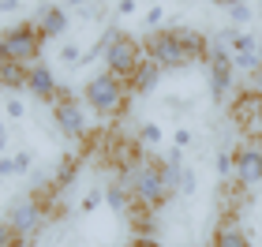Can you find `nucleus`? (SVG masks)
Segmentation results:
<instances>
[{"mask_svg": "<svg viewBox=\"0 0 262 247\" xmlns=\"http://www.w3.org/2000/svg\"><path fill=\"white\" fill-rule=\"evenodd\" d=\"M206 49H210V38L195 27H169L154 30L146 41H142V53H146V60H154L161 68V72H180L184 64L191 60H206Z\"/></svg>", "mask_w": 262, "mask_h": 247, "instance_id": "nucleus-1", "label": "nucleus"}, {"mask_svg": "<svg viewBox=\"0 0 262 247\" xmlns=\"http://www.w3.org/2000/svg\"><path fill=\"white\" fill-rule=\"evenodd\" d=\"M127 82L116 79L113 72H98L86 79V86H82V101H86V109L94 116H101V120H113V116H120L127 109Z\"/></svg>", "mask_w": 262, "mask_h": 247, "instance_id": "nucleus-2", "label": "nucleus"}, {"mask_svg": "<svg viewBox=\"0 0 262 247\" xmlns=\"http://www.w3.org/2000/svg\"><path fill=\"white\" fill-rule=\"evenodd\" d=\"M127 187H131V195H135V203H139L142 210H161V206L176 195L172 187L165 184V176H161V169H158V158L142 161Z\"/></svg>", "mask_w": 262, "mask_h": 247, "instance_id": "nucleus-3", "label": "nucleus"}, {"mask_svg": "<svg viewBox=\"0 0 262 247\" xmlns=\"http://www.w3.org/2000/svg\"><path fill=\"white\" fill-rule=\"evenodd\" d=\"M41 34L34 30V23H15V27L0 30V60H15V64H38L41 56Z\"/></svg>", "mask_w": 262, "mask_h": 247, "instance_id": "nucleus-4", "label": "nucleus"}, {"mask_svg": "<svg viewBox=\"0 0 262 247\" xmlns=\"http://www.w3.org/2000/svg\"><path fill=\"white\" fill-rule=\"evenodd\" d=\"M105 72H113L116 79H131L135 75V68L146 60V53H142V45L131 38V34H124V30H109V45H105Z\"/></svg>", "mask_w": 262, "mask_h": 247, "instance_id": "nucleus-5", "label": "nucleus"}, {"mask_svg": "<svg viewBox=\"0 0 262 247\" xmlns=\"http://www.w3.org/2000/svg\"><path fill=\"white\" fill-rule=\"evenodd\" d=\"M206 79H210V98L225 105L232 94V82H236V68H232V53L221 38H210V49H206Z\"/></svg>", "mask_w": 262, "mask_h": 247, "instance_id": "nucleus-6", "label": "nucleus"}, {"mask_svg": "<svg viewBox=\"0 0 262 247\" xmlns=\"http://www.w3.org/2000/svg\"><path fill=\"white\" fill-rule=\"evenodd\" d=\"M53 124L60 127L64 139H82L86 135V105H82L75 94L60 90V98L53 101Z\"/></svg>", "mask_w": 262, "mask_h": 247, "instance_id": "nucleus-7", "label": "nucleus"}, {"mask_svg": "<svg viewBox=\"0 0 262 247\" xmlns=\"http://www.w3.org/2000/svg\"><path fill=\"white\" fill-rule=\"evenodd\" d=\"M4 221H8V225L19 232L23 240H30L34 232H38V229L45 225V206H41V198H34V195H23V198H15Z\"/></svg>", "mask_w": 262, "mask_h": 247, "instance_id": "nucleus-8", "label": "nucleus"}, {"mask_svg": "<svg viewBox=\"0 0 262 247\" xmlns=\"http://www.w3.org/2000/svg\"><path fill=\"white\" fill-rule=\"evenodd\" d=\"M232 180L240 187H258L262 184V146L244 143L232 150Z\"/></svg>", "mask_w": 262, "mask_h": 247, "instance_id": "nucleus-9", "label": "nucleus"}, {"mask_svg": "<svg viewBox=\"0 0 262 247\" xmlns=\"http://www.w3.org/2000/svg\"><path fill=\"white\" fill-rule=\"evenodd\" d=\"M34 30L41 34V41H53V38H64L68 27H71V11L64 4H53V0H45V4L34 8Z\"/></svg>", "mask_w": 262, "mask_h": 247, "instance_id": "nucleus-10", "label": "nucleus"}, {"mask_svg": "<svg viewBox=\"0 0 262 247\" xmlns=\"http://www.w3.org/2000/svg\"><path fill=\"white\" fill-rule=\"evenodd\" d=\"M27 90H30V98H38V101H45V105H53L56 98H60V82H56L53 68L41 64V60L27 68Z\"/></svg>", "mask_w": 262, "mask_h": 247, "instance_id": "nucleus-11", "label": "nucleus"}, {"mask_svg": "<svg viewBox=\"0 0 262 247\" xmlns=\"http://www.w3.org/2000/svg\"><path fill=\"white\" fill-rule=\"evenodd\" d=\"M161 75H165V72H161L154 60H142V64L135 68V75L127 79V94H150V90L161 82Z\"/></svg>", "mask_w": 262, "mask_h": 247, "instance_id": "nucleus-12", "label": "nucleus"}, {"mask_svg": "<svg viewBox=\"0 0 262 247\" xmlns=\"http://www.w3.org/2000/svg\"><path fill=\"white\" fill-rule=\"evenodd\" d=\"M0 90H27V64L0 60Z\"/></svg>", "mask_w": 262, "mask_h": 247, "instance_id": "nucleus-13", "label": "nucleus"}, {"mask_svg": "<svg viewBox=\"0 0 262 247\" xmlns=\"http://www.w3.org/2000/svg\"><path fill=\"white\" fill-rule=\"evenodd\" d=\"M210 247H251V236H247L240 225H217Z\"/></svg>", "mask_w": 262, "mask_h": 247, "instance_id": "nucleus-14", "label": "nucleus"}, {"mask_svg": "<svg viewBox=\"0 0 262 247\" xmlns=\"http://www.w3.org/2000/svg\"><path fill=\"white\" fill-rule=\"evenodd\" d=\"M131 198H135V195H131V187H124V184H109V187H105V206H109L113 214H120V217L127 214Z\"/></svg>", "mask_w": 262, "mask_h": 247, "instance_id": "nucleus-15", "label": "nucleus"}, {"mask_svg": "<svg viewBox=\"0 0 262 247\" xmlns=\"http://www.w3.org/2000/svg\"><path fill=\"white\" fill-rule=\"evenodd\" d=\"M82 56H86V49H82L79 41H71V38H64L60 49H56V60L64 68H82Z\"/></svg>", "mask_w": 262, "mask_h": 247, "instance_id": "nucleus-16", "label": "nucleus"}, {"mask_svg": "<svg viewBox=\"0 0 262 247\" xmlns=\"http://www.w3.org/2000/svg\"><path fill=\"white\" fill-rule=\"evenodd\" d=\"M139 143H142V146H154V150H158V146L165 143V131H161V127L154 124V120H146V124H139Z\"/></svg>", "mask_w": 262, "mask_h": 247, "instance_id": "nucleus-17", "label": "nucleus"}, {"mask_svg": "<svg viewBox=\"0 0 262 247\" xmlns=\"http://www.w3.org/2000/svg\"><path fill=\"white\" fill-rule=\"evenodd\" d=\"M229 19H232V27L247 30V27H251V19H255V11H251V8H247L244 0H240V4H232V8H229Z\"/></svg>", "mask_w": 262, "mask_h": 247, "instance_id": "nucleus-18", "label": "nucleus"}, {"mask_svg": "<svg viewBox=\"0 0 262 247\" xmlns=\"http://www.w3.org/2000/svg\"><path fill=\"white\" fill-rule=\"evenodd\" d=\"M71 176H75V154H64V161H60V169H56V184H53V187H64V191H68Z\"/></svg>", "mask_w": 262, "mask_h": 247, "instance_id": "nucleus-19", "label": "nucleus"}, {"mask_svg": "<svg viewBox=\"0 0 262 247\" xmlns=\"http://www.w3.org/2000/svg\"><path fill=\"white\" fill-rule=\"evenodd\" d=\"M142 27H146L150 34H154V30H161V27H169V23H165V8H158V4L146 8V11H142Z\"/></svg>", "mask_w": 262, "mask_h": 247, "instance_id": "nucleus-20", "label": "nucleus"}, {"mask_svg": "<svg viewBox=\"0 0 262 247\" xmlns=\"http://www.w3.org/2000/svg\"><path fill=\"white\" fill-rule=\"evenodd\" d=\"M27 109H30V105L23 98H15V94L4 98V116H8V120H27Z\"/></svg>", "mask_w": 262, "mask_h": 247, "instance_id": "nucleus-21", "label": "nucleus"}, {"mask_svg": "<svg viewBox=\"0 0 262 247\" xmlns=\"http://www.w3.org/2000/svg\"><path fill=\"white\" fill-rule=\"evenodd\" d=\"M105 203V187H90L86 195H82V203H79V214H94Z\"/></svg>", "mask_w": 262, "mask_h": 247, "instance_id": "nucleus-22", "label": "nucleus"}, {"mask_svg": "<svg viewBox=\"0 0 262 247\" xmlns=\"http://www.w3.org/2000/svg\"><path fill=\"white\" fill-rule=\"evenodd\" d=\"M191 143H195V131H191V127H176V131H172V150H180V154H184Z\"/></svg>", "mask_w": 262, "mask_h": 247, "instance_id": "nucleus-23", "label": "nucleus"}, {"mask_svg": "<svg viewBox=\"0 0 262 247\" xmlns=\"http://www.w3.org/2000/svg\"><path fill=\"white\" fill-rule=\"evenodd\" d=\"M19 240H23L19 232L11 229L8 221H0V247H19Z\"/></svg>", "mask_w": 262, "mask_h": 247, "instance_id": "nucleus-24", "label": "nucleus"}, {"mask_svg": "<svg viewBox=\"0 0 262 247\" xmlns=\"http://www.w3.org/2000/svg\"><path fill=\"white\" fill-rule=\"evenodd\" d=\"M15 158V176H27L30 172V165H34V154L30 150H19V154H11Z\"/></svg>", "mask_w": 262, "mask_h": 247, "instance_id": "nucleus-25", "label": "nucleus"}, {"mask_svg": "<svg viewBox=\"0 0 262 247\" xmlns=\"http://www.w3.org/2000/svg\"><path fill=\"white\" fill-rule=\"evenodd\" d=\"M217 172H221V180H232V150L217 154Z\"/></svg>", "mask_w": 262, "mask_h": 247, "instance_id": "nucleus-26", "label": "nucleus"}, {"mask_svg": "<svg viewBox=\"0 0 262 247\" xmlns=\"http://www.w3.org/2000/svg\"><path fill=\"white\" fill-rule=\"evenodd\" d=\"M139 11V0H116V15L127 19V15H135Z\"/></svg>", "mask_w": 262, "mask_h": 247, "instance_id": "nucleus-27", "label": "nucleus"}, {"mask_svg": "<svg viewBox=\"0 0 262 247\" xmlns=\"http://www.w3.org/2000/svg\"><path fill=\"white\" fill-rule=\"evenodd\" d=\"M180 191H184V195L195 191V172H191V169H184V176H180Z\"/></svg>", "mask_w": 262, "mask_h": 247, "instance_id": "nucleus-28", "label": "nucleus"}, {"mask_svg": "<svg viewBox=\"0 0 262 247\" xmlns=\"http://www.w3.org/2000/svg\"><path fill=\"white\" fill-rule=\"evenodd\" d=\"M23 11V0H0V15H15Z\"/></svg>", "mask_w": 262, "mask_h": 247, "instance_id": "nucleus-29", "label": "nucleus"}, {"mask_svg": "<svg viewBox=\"0 0 262 247\" xmlns=\"http://www.w3.org/2000/svg\"><path fill=\"white\" fill-rule=\"evenodd\" d=\"M0 176H4V180H8V176H15V158H4V154H0Z\"/></svg>", "mask_w": 262, "mask_h": 247, "instance_id": "nucleus-30", "label": "nucleus"}, {"mask_svg": "<svg viewBox=\"0 0 262 247\" xmlns=\"http://www.w3.org/2000/svg\"><path fill=\"white\" fill-rule=\"evenodd\" d=\"M127 247H161V243L154 240V236H135V240H131Z\"/></svg>", "mask_w": 262, "mask_h": 247, "instance_id": "nucleus-31", "label": "nucleus"}, {"mask_svg": "<svg viewBox=\"0 0 262 247\" xmlns=\"http://www.w3.org/2000/svg\"><path fill=\"white\" fill-rule=\"evenodd\" d=\"M251 90H255V94H258V98H262V68H258V72L251 75Z\"/></svg>", "mask_w": 262, "mask_h": 247, "instance_id": "nucleus-32", "label": "nucleus"}, {"mask_svg": "<svg viewBox=\"0 0 262 247\" xmlns=\"http://www.w3.org/2000/svg\"><path fill=\"white\" fill-rule=\"evenodd\" d=\"M4 146H8V127H4V120H0V154H4Z\"/></svg>", "mask_w": 262, "mask_h": 247, "instance_id": "nucleus-33", "label": "nucleus"}, {"mask_svg": "<svg viewBox=\"0 0 262 247\" xmlns=\"http://www.w3.org/2000/svg\"><path fill=\"white\" fill-rule=\"evenodd\" d=\"M64 8H86V0H60Z\"/></svg>", "mask_w": 262, "mask_h": 247, "instance_id": "nucleus-34", "label": "nucleus"}, {"mask_svg": "<svg viewBox=\"0 0 262 247\" xmlns=\"http://www.w3.org/2000/svg\"><path fill=\"white\" fill-rule=\"evenodd\" d=\"M255 127H262V98H258V113H255Z\"/></svg>", "mask_w": 262, "mask_h": 247, "instance_id": "nucleus-35", "label": "nucleus"}, {"mask_svg": "<svg viewBox=\"0 0 262 247\" xmlns=\"http://www.w3.org/2000/svg\"><path fill=\"white\" fill-rule=\"evenodd\" d=\"M217 4H225V8H232V4H240V0H217Z\"/></svg>", "mask_w": 262, "mask_h": 247, "instance_id": "nucleus-36", "label": "nucleus"}, {"mask_svg": "<svg viewBox=\"0 0 262 247\" xmlns=\"http://www.w3.org/2000/svg\"><path fill=\"white\" fill-rule=\"evenodd\" d=\"M19 247H34V240H19Z\"/></svg>", "mask_w": 262, "mask_h": 247, "instance_id": "nucleus-37", "label": "nucleus"}, {"mask_svg": "<svg viewBox=\"0 0 262 247\" xmlns=\"http://www.w3.org/2000/svg\"><path fill=\"white\" fill-rule=\"evenodd\" d=\"M258 56H262V38H258Z\"/></svg>", "mask_w": 262, "mask_h": 247, "instance_id": "nucleus-38", "label": "nucleus"}, {"mask_svg": "<svg viewBox=\"0 0 262 247\" xmlns=\"http://www.w3.org/2000/svg\"><path fill=\"white\" fill-rule=\"evenodd\" d=\"M0 187H4V176H0Z\"/></svg>", "mask_w": 262, "mask_h": 247, "instance_id": "nucleus-39", "label": "nucleus"}, {"mask_svg": "<svg viewBox=\"0 0 262 247\" xmlns=\"http://www.w3.org/2000/svg\"><path fill=\"white\" fill-rule=\"evenodd\" d=\"M258 243H262V240H258Z\"/></svg>", "mask_w": 262, "mask_h": 247, "instance_id": "nucleus-40", "label": "nucleus"}]
</instances>
